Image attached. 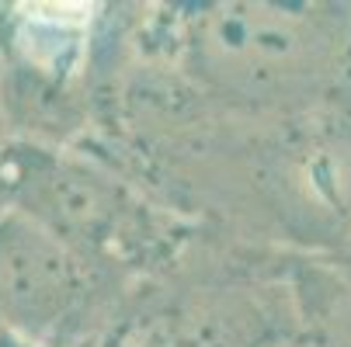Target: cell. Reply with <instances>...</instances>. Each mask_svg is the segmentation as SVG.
Returning <instances> with one entry per match:
<instances>
[{
  "instance_id": "obj_1",
  "label": "cell",
  "mask_w": 351,
  "mask_h": 347,
  "mask_svg": "<svg viewBox=\"0 0 351 347\" xmlns=\"http://www.w3.org/2000/svg\"><path fill=\"white\" fill-rule=\"evenodd\" d=\"M94 303V257L14 209L0 212V337L18 347H70Z\"/></svg>"
},
{
  "instance_id": "obj_2",
  "label": "cell",
  "mask_w": 351,
  "mask_h": 347,
  "mask_svg": "<svg viewBox=\"0 0 351 347\" xmlns=\"http://www.w3.org/2000/svg\"><path fill=\"white\" fill-rule=\"evenodd\" d=\"M317 56V38L289 11L219 8L198 31V60L237 87H265L299 77Z\"/></svg>"
}]
</instances>
